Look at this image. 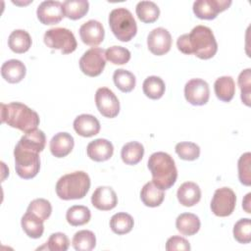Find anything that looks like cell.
I'll return each mask as SVG.
<instances>
[{
    "label": "cell",
    "instance_id": "obj_10",
    "mask_svg": "<svg viewBox=\"0 0 251 251\" xmlns=\"http://www.w3.org/2000/svg\"><path fill=\"white\" fill-rule=\"evenodd\" d=\"M95 104L100 114L106 118H115L120 112L119 99L108 87L97 89L95 93Z\"/></svg>",
    "mask_w": 251,
    "mask_h": 251
},
{
    "label": "cell",
    "instance_id": "obj_4",
    "mask_svg": "<svg viewBox=\"0 0 251 251\" xmlns=\"http://www.w3.org/2000/svg\"><path fill=\"white\" fill-rule=\"evenodd\" d=\"M188 34L191 54L207 60L214 57L218 51V44L212 29L205 25H196Z\"/></svg>",
    "mask_w": 251,
    "mask_h": 251
},
{
    "label": "cell",
    "instance_id": "obj_25",
    "mask_svg": "<svg viewBox=\"0 0 251 251\" xmlns=\"http://www.w3.org/2000/svg\"><path fill=\"white\" fill-rule=\"evenodd\" d=\"M215 94L223 102H229L235 93V83L231 76L224 75L216 79L214 83Z\"/></svg>",
    "mask_w": 251,
    "mask_h": 251
},
{
    "label": "cell",
    "instance_id": "obj_3",
    "mask_svg": "<svg viewBox=\"0 0 251 251\" xmlns=\"http://www.w3.org/2000/svg\"><path fill=\"white\" fill-rule=\"evenodd\" d=\"M90 188V177L82 171L67 174L56 183V193L60 199L75 200L83 198Z\"/></svg>",
    "mask_w": 251,
    "mask_h": 251
},
{
    "label": "cell",
    "instance_id": "obj_9",
    "mask_svg": "<svg viewBox=\"0 0 251 251\" xmlns=\"http://www.w3.org/2000/svg\"><path fill=\"white\" fill-rule=\"evenodd\" d=\"M236 204V195L229 187L218 188L211 201V210L218 217H227L232 214Z\"/></svg>",
    "mask_w": 251,
    "mask_h": 251
},
{
    "label": "cell",
    "instance_id": "obj_14",
    "mask_svg": "<svg viewBox=\"0 0 251 251\" xmlns=\"http://www.w3.org/2000/svg\"><path fill=\"white\" fill-rule=\"evenodd\" d=\"M147 46L154 55L162 56L168 53L172 47L171 33L164 27L154 28L148 34Z\"/></svg>",
    "mask_w": 251,
    "mask_h": 251
},
{
    "label": "cell",
    "instance_id": "obj_12",
    "mask_svg": "<svg viewBox=\"0 0 251 251\" xmlns=\"http://www.w3.org/2000/svg\"><path fill=\"white\" fill-rule=\"evenodd\" d=\"M230 5L231 0H197L193 3V13L201 20H214Z\"/></svg>",
    "mask_w": 251,
    "mask_h": 251
},
{
    "label": "cell",
    "instance_id": "obj_30",
    "mask_svg": "<svg viewBox=\"0 0 251 251\" xmlns=\"http://www.w3.org/2000/svg\"><path fill=\"white\" fill-rule=\"evenodd\" d=\"M142 89L144 94L153 100L160 99L166 90V85L164 80L156 75H151L145 78L142 84Z\"/></svg>",
    "mask_w": 251,
    "mask_h": 251
},
{
    "label": "cell",
    "instance_id": "obj_7",
    "mask_svg": "<svg viewBox=\"0 0 251 251\" xmlns=\"http://www.w3.org/2000/svg\"><path fill=\"white\" fill-rule=\"evenodd\" d=\"M44 43L51 49L60 50L62 54H70L76 49L77 43L74 33L65 27H53L44 33Z\"/></svg>",
    "mask_w": 251,
    "mask_h": 251
},
{
    "label": "cell",
    "instance_id": "obj_31",
    "mask_svg": "<svg viewBox=\"0 0 251 251\" xmlns=\"http://www.w3.org/2000/svg\"><path fill=\"white\" fill-rule=\"evenodd\" d=\"M134 225L133 218L126 213H117L110 220V227L113 232L119 235L128 233Z\"/></svg>",
    "mask_w": 251,
    "mask_h": 251
},
{
    "label": "cell",
    "instance_id": "obj_2",
    "mask_svg": "<svg viewBox=\"0 0 251 251\" xmlns=\"http://www.w3.org/2000/svg\"><path fill=\"white\" fill-rule=\"evenodd\" d=\"M148 169L153 183L163 190L171 188L176 181L177 170L174 159L166 152H155L148 159Z\"/></svg>",
    "mask_w": 251,
    "mask_h": 251
},
{
    "label": "cell",
    "instance_id": "obj_34",
    "mask_svg": "<svg viewBox=\"0 0 251 251\" xmlns=\"http://www.w3.org/2000/svg\"><path fill=\"white\" fill-rule=\"evenodd\" d=\"M72 244L76 251H90L96 245L95 234L91 230H79L75 233Z\"/></svg>",
    "mask_w": 251,
    "mask_h": 251
},
{
    "label": "cell",
    "instance_id": "obj_21",
    "mask_svg": "<svg viewBox=\"0 0 251 251\" xmlns=\"http://www.w3.org/2000/svg\"><path fill=\"white\" fill-rule=\"evenodd\" d=\"M178 202L185 207L196 205L201 199V189L198 184L192 181L183 182L176 192Z\"/></svg>",
    "mask_w": 251,
    "mask_h": 251
},
{
    "label": "cell",
    "instance_id": "obj_33",
    "mask_svg": "<svg viewBox=\"0 0 251 251\" xmlns=\"http://www.w3.org/2000/svg\"><path fill=\"white\" fill-rule=\"evenodd\" d=\"M90 210L82 205H75L70 207L66 214L67 222L73 226L85 225L90 221Z\"/></svg>",
    "mask_w": 251,
    "mask_h": 251
},
{
    "label": "cell",
    "instance_id": "obj_1",
    "mask_svg": "<svg viewBox=\"0 0 251 251\" xmlns=\"http://www.w3.org/2000/svg\"><path fill=\"white\" fill-rule=\"evenodd\" d=\"M1 123H5L11 127L18 128L25 133L37 128L39 116L23 103H1Z\"/></svg>",
    "mask_w": 251,
    "mask_h": 251
},
{
    "label": "cell",
    "instance_id": "obj_32",
    "mask_svg": "<svg viewBox=\"0 0 251 251\" xmlns=\"http://www.w3.org/2000/svg\"><path fill=\"white\" fill-rule=\"evenodd\" d=\"M65 16L71 20L83 18L89 9L87 0H66L63 2Z\"/></svg>",
    "mask_w": 251,
    "mask_h": 251
},
{
    "label": "cell",
    "instance_id": "obj_20",
    "mask_svg": "<svg viewBox=\"0 0 251 251\" xmlns=\"http://www.w3.org/2000/svg\"><path fill=\"white\" fill-rule=\"evenodd\" d=\"M26 69L24 63L17 59H11L1 66L2 77L10 83H18L25 76Z\"/></svg>",
    "mask_w": 251,
    "mask_h": 251
},
{
    "label": "cell",
    "instance_id": "obj_29",
    "mask_svg": "<svg viewBox=\"0 0 251 251\" xmlns=\"http://www.w3.org/2000/svg\"><path fill=\"white\" fill-rule=\"evenodd\" d=\"M135 12L137 18L145 24L154 23L160 16L159 7L152 1L138 2L135 8Z\"/></svg>",
    "mask_w": 251,
    "mask_h": 251
},
{
    "label": "cell",
    "instance_id": "obj_45",
    "mask_svg": "<svg viewBox=\"0 0 251 251\" xmlns=\"http://www.w3.org/2000/svg\"><path fill=\"white\" fill-rule=\"evenodd\" d=\"M250 196H251V193H247L242 202V208L246 211V213H251L250 212Z\"/></svg>",
    "mask_w": 251,
    "mask_h": 251
},
{
    "label": "cell",
    "instance_id": "obj_15",
    "mask_svg": "<svg viewBox=\"0 0 251 251\" xmlns=\"http://www.w3.org/2000/svg\"><path fill=\"white\" fill-rule=\"evenodd\" d=\"M79 36L84 44L95 47L103 41L105 30L100 22L89 20L80 25Z\"/></svg>",
    "mask_w": 251,
    "mask_h": 251
},
{
    "label": "cell",
    "instance_id": "obj_16",
    "mask_svg": "<svg viewBox=\"0 0 251 251\" xmlns=\"http://www.w3.org/2000/svg\"><path fill=\"white\" fill-rule=\"evenodd\" d=\"M92 205L100 211H109L118 204V197L110 186H98L91 196Z\"/></svg>",
    "mask_w": 251,
    "mask_h": 251
},
{
    "label": "cell",
    "instance_id": "obj_5",
    "mask_svg": "<svg viewBox=\"0 0 251 251\" xmlns=\"http://www.w3.org/2000/svg\"><path fill=\"white\" fill-rule=\"evenodd\" d=\"M109 25L117 39L127 42L132 39L137 32L136 22L129 10L126 8H116L109 15Z\"/></svg>",
    "mask_w": 251,
    "mask_h": 251
},
{
    "label": "cell",
    "instance_id": "obj_27",
    "mask_svg": "<svg viewBox=\"0 0 251 251\" xmlns=\"http://www.w3.org/2000/svg\"><path fill=\"white\" fill-rule=\"evenodd\" d=\"M22 146L33 150L37 153L43 151L46 143V137L42 130L35 128L28 132H25L18 142Z\"/></svg>",
    "mask_w": 251,
    "mask_h": 251
},
{
    "label": "cell",
    "instance_id": "obj_18",
    "mask_svg": "<svg viewBox=\"0 0 251 251\" xmlns=\"http://www.w3.org/2000/svg\"><path fill=\"white\" fill-rule=\"evenodd\" d=\"M75 145L74 137L68 132H58L50 140L51 154L56 158H64L69 155Z\"/></svg>",
    "mask_w": 251,
    "mask_h": 251
},
{
    "label": "cell",
    "instance_id": "obj_35",
    "mask_svg": "<svg viewBox=\"0 0 251 251\" xmlns=\"http://www.w3.org/2000/svg\"><path fill=\"white\" fill-rule=\"evenodd\" d=\"M113 80L115 85L125 93L130 92L135 87V76L129 71L125 69H118L114 72Z\"/></svg>",
    "mask_w": 251,
    "mask_h": 251
},
{
    "label": "cell",
    "instance_id": "obj_19",
    "mask_svg": "<svg viewBox=\"0 0 251 251\" xmlns=\"http://www.w3.org/2000/svg\"><path fill=\"white\" fill-rule=\"evenodd\" d=\"M74 129L83 137H91L100 131V123L92 115L81 114L74 121Z\"/></svg>",
    "mask_w": 251,
    "mask_h": 251
},
{
    "label": "cell",
    "instance_id": "obj_39",
    "mask_svg": "<svg viewBox=\"0 0 251 251\" xmlns=\"http://www.w3.org/2000/svg\"><path fill=\"white\" fill-rule=\"evenodd\" d=\"M26 211L34 214L40 220L45 222L52 213V206L48 200L43 198H37L29 203Z\"/></svg>",
    "mask_w": 251,
    "mask_h": 251
},
{
    "label": "cell",
    "instance_id": "obj_23",
    "mask_svg": "<svg viewBox=\"0 0 251 251\" xmlns=\"http://www.w3.org/2000/svg\"><path fill=\"white\" fill-rule=\"evenodd\" d=\"M200 220L192 213H182L176 220V229L183 235H193L200 229Z\"/></svg>",
    "mask_w": 251,
    "mask_h": 251
},
{
    "label": "cell",
    "instance_id": "obj_28",
    "mask_svg": "<svg viewBox=\"0 0 251 251\" xmlns=\"http://www.w3.org/2000/svg\"><path fill=\"white\" fill-rule=\"evenodd\" d=\"M144 155V147L137 141H130L126 143L121 151V157L126 165L138 164Z\"/></svg>",
    "mask_w": 251,
    "mask_h": 251
},
{
    "label": "cell",
    "instance_id": "obj_24",
    "mask_svg": "<svg viewBox=\"0 0 251 251\" xmlns=\"http://www.w3.org/2000/svg\"><path fill=\"white\" fill-rule=\"evenodd\" d=\"M21 225L24 231L26 233L28 237L36 239L41 237L43 234V221L30 212L26 211V213L22 217Z\"/></svg>",
    "mask_w": 251,
    "mask_h": 251
},
{
    "label": "cell",
    "instance_id": "obj_36",
    "mask_svg": "<svg viewBox=\"0 0 251 251\" xmlns=\"http://www.w3.org/2000/svg\"><path fill=\"white\" fill-rule=\"evenodd\" d=\"M234 239L242 244L249 243L251 241V221L248 218L240 219L233 226Z\"/></svg>",
    "mask_w": 251,
    "mask_h": 251
},
{
    "label": "cell",
    "instance_id": "obj_17",
    "mask_svg": "<svg viewBox=\"0 0 251 251\" xmlns=\"http://www.w3.org/2000/svg\"><path fill=\"white\" fill-rule=\"evenodd\" d=\"M86 153L91 160L95 162H104L113 156L114 146L109 140L98 138L88 143Z\"/></svg>",
    "mask_w": 251,
    "mask_h": 251
},
{
    "label": "cell",
    "instance_id": "obj_22",
    "mask_svg": "<svg viewBox=\"0 0 251 251\" xmlns=\"http://www.w3.org/2000/svg\"><path fill=\"white\" fill-rule=\"evenodd\" d=\"M165 198L164 190L156 186L153 181H149L143 185L140 191V199L147 207H158Z\"/></svg>",
    "mask_w": 251,
    "mask_h": 251
},
{
    "label": "cell",
    "instance_id": "obj_41",
    "mask_svg": "<svg viewBox=\"0 0 251 251\" xmlns=\"http://www.w3.org/2000/svg\"><path fill=\"white\" fill-rule=\"evenodd\" d=\"M238 85L241 92V100L246 106H250L251 93V70L246 69L238 75Z\"/></svg>",
    "mask_w": 251,
    "mask_h": 251
},
{
    "label": "cell",
    "instance_id": "obj_26",
    "mask_svg": "<svg viewBox=\"0 0 251 251\" xmlns=\"http://www.w3.org/2000/svg\"><path fill=\"white\" fill-rule=\"evenodd\" d=\"M8 45L10 49L15 53H25L28 51L31 46L30 35L27 31L24 29H15L9 35Z\"/></svg>",
    "mask_w": 251,
    "mask_h": 251
},
{
    "label": "cell",
    "instance_id": "obj_37",
    "mask_svg": "<svg viewBox=\"0 0 251 251\" xmlns=\"http://www.w3.org/2000/svg\"><path fill=\"white\" fill-rule=\"evenodd\" d=\"M105 57L114 65H124L129 61L130 52L125 47L115 45L105 50Z\"/></svg>",
    "mask_w": 251,
    "mask_h": 251
},
{
    "label": "cell",
    "instance_id": "obj_38",
    "mask_svg": "<svg viewBox=\"0 0 251 251\" xmlns=\"http://www.w3.org/2000/svg\"><path fill=\"white\" fill-rule=\"evenodd\" d=\"M176 153L178 157L185 161H194L199 158L200 147L193 142L183 141L176 145Z\"/></svg>",
    "mask_w": 251,
    "mask_h": 251
},
{
    "label": "cell",
    "instance_id": "obj_11",
    "mask_svg": "<svg viewBox=\"0 0 251 251\" xmlns=\"http://www.w3.org/2000/svg\"><path fill=\"white\" fill-rule=\"evenodd\" d=\"M184 97L191 105H205L210 97L209 84L202 78H192L188 80L184 85Z\"/></svg>",
    "mask_w": 251,
    "mask_h": 251
},
{
    "label": "cell",
    "instance_id": "obj_40",
    "mask_svg": "<svg viewBox=\"0 0 251 251\" xmlns=\"http://www.w3.org/2000/svg\"><path fill=\"white\" fill-rule=\"evenodd\" d=\"M251 154L246 152L240 156L237 163L238 168V178L240 182L246 186L251 184Z\"/></svg>",
    "mask_w": 251,
    "mask_h": 251
},
{
    "label": "cell",
    "instance_id": "obj_8",
    "mask_svg": "<svg viewBox=\"0 0 251 251\" xmlns=\"http://www.w3.org/2000/svg\"><path fill=\"white\" fill-rule=\"evenodd\" d=\"M106 65L105 50L99 47H92L85 51L79 59L80 71L88 76L99 75Z\"/></svg>",
    "mask_w": 251,
    "mask_h": 251
},
{
    "label": "cell",
    "instance_id": "obj_42",
    "mask_svg": "<svg viewBox=\"0 0 251 251\" xmlns=\"http://www.w3.org/2000/svg\"><path fill=\"white\" fill-rule=\"evenodd\" d=\"M70 246L68 236L63 232L52 233L46 242V247L50 251H66Z\"/></svg>",
    "mask_w": 251,
    "mask_h": 251
},
{
    "label": "cell",
    "instance_id": "obj_43",
    "mask_svg": "<svg viewBox=\"0 0 251 251\" xmlns=\"http://www.w3.org/2000/svg\"><path fill=\"white\" fill-rule=\"evenodd\" d=\"M191 249L189 242L181 236L174 235L170 237L166 242V250L167 251H176V250H183L189 251Z\"/></svg>",
    "mask_w": 251,
    "mask_h": 251
},
{
    "label": "cell",
    "instance_id": "obj_6",
    "mask_svg": "<svg viewBox=\"0 0 251 251\" xmlns=\"http://www.w3.org/2000/svg\"><path fill=\"white\" fill-rule=\"evenodd\" d=\"M14 157L16 173L20 177L29 179L38 174L40 169L39 153L17 143L14 149Z\"/></svg>",
    "mask_w": 251,
    "mask_h": 251
},
{
    "label": "cell",
    "instance_id": "obj_44",
    "mask_svg": "<svg viewBox=\"0 0 251 251\" xmlns=\"http://www.w3.org/2000/svg\"><path fill=\"white\" fill-rule=\"evenodd\" d=\"M176 46H177V49L180 52H182L183 54H186V55H190L191 54L190 47H189V41H188V34L187 33L182 34V35H180L177 38Z\"/></svg>",
    "mask_w": 251,
    "mask_h": 251
},
{
    "label": "cell",
    "instance_id": "obj_13",
    "mask_svg": "<svg viewBox=\"0 0 251 251\" xmlns=\"http://www.w3.org/2000/svg\"><path fill=\"white\" fill-rule=\"evenodd\" d=\"M37 19L43 25H55L62 21L65 17L63 3L60 1H43L36 10Z\"/></svg>",
    "mask_w": 251,
    "mask_h": 251
}]
</instances>
